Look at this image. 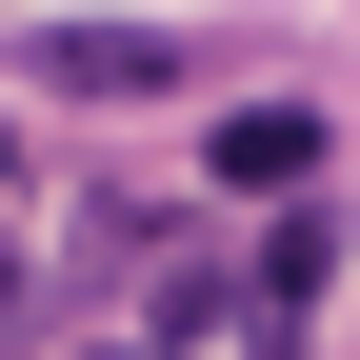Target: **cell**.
Returning <instances> with one entry per match:
<instances>
[{"label": "cell", "mask_w": 360, "mask_h": 360, "mask_svg": "<svg viewBox=\"0 0 360 360\" xmlns=\"http://www.w3.org/2000/svg\"><path fill=\"white\" fill-rule=\"evenodd\" d=\"M321 300H340V220H321V200H281V220H260V260H240V321H260V360L321 321Z\"/></svg>", "instance_id": "cell-2"}, {"label": "cell", "mask_w": 360, "mask_h": 360, "mask_svg": "<svg viewBox=\"0 0 360 360\" xmlns=\"http://www.w3.org/2000/svg\"><path fill=\"white\" fill-rule=\"evenodd\" d=\"M180 40L160 20H40V101H160Z\"/></svg>", "instance_id": "cell-3"}, {"label": "cell", "mask_w": 360, "mask_h": 360, "mask_svg": "<svg viewBox=\"0 0 360 360\" xmlns=\"http://www.w3.org/2000/svg\"><path fill=\"white\" fill-rule=\"evenodd\" d=\"M321 160H340V120H321V101H220V141H200L220 200H321Z\"/></svg>", "instance_id": "cell-1"}, {"label": "cell", "mask_w": 360, "mask_h": 360, "mask_svg": "<svg viewBox=\"0 0 360 360\" xmlns=\"http://www.w3.org/2000/svg\"><path fill=\"white\" fill-rule=\"evenodd\" d=\"M120 360H160V340H120Z\"/></svg>", "instance_id": "cell-5"}, {"label": "cell", "mask_w": 360, "mask_h": 360, "mask_svg": "<svg viewBox=\"0 0 360 360\" xmlns=\"http://www.w3.org/2000/svg\"><path fill=\"white\" fill-rule=\"evenodd\" d=\"M0 360H40V281H20V260H0Z\"/></svg>", "instance_id": "cell-4"}]
</instances>
